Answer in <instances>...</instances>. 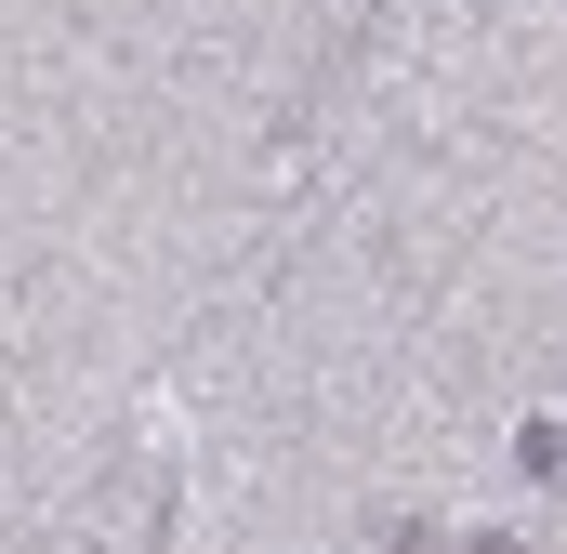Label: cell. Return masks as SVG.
Instances as JSON below:
<instances>
[{
	"instance_id": "6da1fadb",
	"label": "cell",
	"mask_w": 567,
	"mask_h": 554,
	"mask_svg": "<svg viewBox=\"0 0 567 554\" xmlns=\"http://www.w3.org/2000/svg\"><path fill=\"white\" fill-rule=\"evenodd\" d=\"M515 462H528V475H567V422H528V435H515Z\"/></svg>"
}]
</instances>
